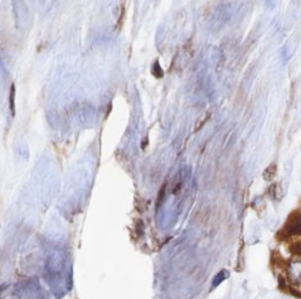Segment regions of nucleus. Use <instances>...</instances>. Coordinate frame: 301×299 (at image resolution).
Segmentation results:
<instances>
[{
	"label": "nucleus",
	"mask_w": 301,
	"mask_h": 299,
	"mask_svg": "<svg viewBox=\"0 0 301 299\" xmlns=\"http://www.w3.org/2000/svg\"><path fill=\"white\" fill-rule=\"evenodd\" d=\"M13 97H14V86H12V92H10V108H12V112L14 113V103H13Z\"/></svg>",
	"instance_id": "3"
},
{
	"label": "nucleus",
	"mask_w": 301,
	"mask_h": 299,
	"mask_svg": "<svg viewBox=\"0 0 301 299\" xmlns=\"http://www.w3.org/2000/svg\"><path fill=\"white\" fill-rule=\"evenodd\" d=\"M287 274H289V279L292 284L300 285L301 284V261L290 262L289 267H287Z\"/></svg>",
	"instance_id": "1"
},
{
	"label": "nucleus",
	"mask_w": 301,
	"mask_h": 299,
	"mask_svg": "<svg viewBox=\"0 0 301 299\" xmlns=\"http://www.w3.org/2000/svg\"><path fill=\"white\" fill-rule=\"evenodd\" d=\"M295 251H296L297 254H300V255H301V244H300V245H297V246H296V249H295Z\"/></svg>",
	"instance_id": "4"
},
{
	"label": "nucleus",
	"mask_w": 301,
	"mask_h": 299,
	"mask_svg": "<svg viewBox=\"0 0 301 299\" xmlns=\"http://www.w3.org/2000/svg\"><path fill=\"white\" fill-rule=\"evenodd\" d=\"M227 278H228V272H227V270H220V272L218 273V274L214 277L213 284H212V287H213V288L218 287V285H219L220 283L223 282V280L227 279Z\"/></svg>",
	"instance_id": "2"
}]
</instances>
